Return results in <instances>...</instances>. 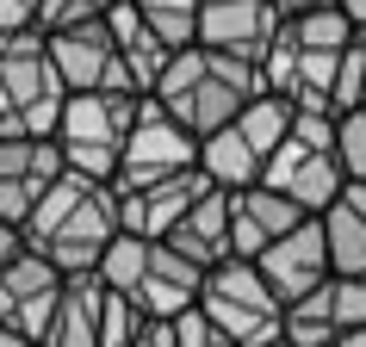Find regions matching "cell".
<instances>
[{
	"instance_id": "6da1fadb",
	"label": "cell",
	"mask_w": 366,
	"mask_h": 347,
	"mask_svg": "<svg viewBox=\"0 0 366 347\" xmlns=\"http://www.w3.org/2000/svg\"><path fill=\"white\" fill-rule=\"evenodd\" d=\"M112 236H118V198H112V186L81 180V174H62L56 186L38 198V211L25 217V248L44 254L62 279L94 273Z\"/></svg>"
},
{
	"instance_id": "7a4b0ae2",
	"label": "cell",
	"mask_w": 366,
	"mask_h": 347,
	"mask_svg": "<svg viewBox=\"0 0 366 347\" xmlns=\"http://www.w3.org/2000/svg\"><path fill=\"white\" fill-rule=\"evenodd\" d=\"M254 94H261V69H254V62L217 56V50L187 44V50H174V56H168V69H162V81H155L149 99L199 143V136L224 131Z\"/></svg>"
},
{
	"instance_id": "3957f363",
	"label": "cell",
	"mask_w": 366,
	"mask_h": 347,
	"mask_svg": "<svg viewBox=\"0 0 366 347\" xmlns=\"http://www.w3.org/2000/svg\"><path fill=\"white\" fill-rule=\"evenodd\" d=\"M131 118H137L131 94H69L62 99V118H56V136H50L56 155H62V174L112 186L124 136H131Z\"/></svg>"
},
{
	"instance_id": "277c9868",
	"label": "cell",
	"mask_w": 366,
	"mask_h": 347,
	"mask_svg": "<svg viewBox=\"0 0 366 347\" xmlns=\"http://www.w3.org/2000/svg\"><path fill=\"white\" fill-rule=\"evenodd\" d=\"M193 310L217 328V335H230L236 347L280 341V316H286V304L267 291V279L254 273V261H224V267H212Z\"/></svg>"
},
{
	"instance_id": "5b68a950",
	"label": "cell",
	"mask_w": 366,
	"mask_h": 347,
	"mask_svg": "<svg viewBox=\"0 0 366 347\" xmlns=\"http://www.w3.org/2000/svg\"><path fill=\"white\" fill-rule=\"evenodd\" d=\"M0 99L13 106L25 136H56V118H62V81L44 56V31H13L0 38Z\"/></svg>"
},
{
	"instance_id": "8992f818",
	"label": "cell",
	"mask_w": 366,
	"mask_h": 347,
	"mask_svg": "<svg viewBox=\"0 0 366 347\" xmlns=\"http://www.w3.org/2000/svg\"><path fill=\"white\" fill-rule=\"evenodd\" d=\"M44 56L56 69L62 94H131V75H124V62H118V44L106 31V13L99 19H81V25H56V31H44Z\"/></svg>"
},
{
	"instance_id": "52a82bcc",
	"label": "cell",
	"mask_w": 366,
	"mask_h": 347,
	"mask_svg": "<svg viewBox=\"0 0 366 347\" xmlns=\"http://www.w3.org/2000/svg\"><path fill=\"white\" fill-rule=\"evenodd\" d=\"M187 168H199V143L155 99H137L131 136H124V155H118V174H112V193H131V186H149V180H168V174H187Z\"/></svg>"
},
{
	"instance_id": "ba28073f",
	"label": "cell",
	"mask_w": 366,
	"mask_h": 347,
	"mask_svg": "<svg viewBox=\"0 0 366 347\" xmlns=\"http://www.w3.org/2000/svg\"><path fill=\"white\" fill-rule=\"evenodd\" d=\"M56 298H62V273L44 254L19 248L0 267V328H19L31 347H44V328L56 316Z\"/></svg>"
},
{
	"instance_id": "9c48e42d",
	"label": "cell",
	"mask_w": 366,
	"mask_h": 347,
	"mask_svg": "<svg viewBox=\"0 0 366 347\" xmlns=\"http://www.w3.org/2000/svg\"><path fill=\"white\" fill-rule=\"evenodd\" d=\"M62 180V155L50 136H0V223L25 230L38 198Z\"/></svg>"
},
{
	"instance_id": "30bf717a",
	"label": "cell",
	"mask_w": 366,
	"mask_h": 347,
	"mask_svg": "<svg viewBox=\"0 0 366 347\" xmlns=\"http://www.w3.org/2000/svg\"><path fill=\"white\" fill-rule=\"evenodd\" d=\"M261 186H273L280 198H292L305 217H323L335 198H342V186H347V174H342V161L335 155H323V149H305V143H280V149L267 155V168H261Z\"/></svg>"
},
{
	"instance_id": "8fae6325",
	"label": "cell",
	"mask_w": 366,
	"mask_h": 347,
	"mask_svg": "<svg viewBox=\"0 0 366 347\" xmlns=\"http://www.w3.org/2000/svg\"><path fill=\"white\" fill-rule=\"evenodd\" d=\"M254 273L267 279V291L280 298V304H298V298H310V291L329 279V248H323V223L317 217H305L298 230H286L273 248H261V261H254Z\"/></svg>"
},
{
	"instance_id": "7c38bea8",
	"label": "cell",
	"mask_w": 366,
	"mask_h": 347,
	"mask_svg": "<svg viewBox=\"0 0 366 347\" xmlns=\"http://www.w3.org/2000/svg\"><path fill=\"white\" fill-rule=\"evenodd\" d=\"M205 193H212V186H205V174H199V168L168 174V180H149V186H131V193H112L118 198V230L143 236V242H162V236L193 211Z\"/></svg>"
},
{
	"instance_id": "4fadbf2b",
	"label": "cell",
	"mask_w": 366,
	"mask_h": 347,
	"mask_svg": "<svg viewBox=\"0 0 366 347\" xmlns=\"http://www.w3.org/2000/svg\"><path fill=\"white\" fill-rule=\"evenodd\" d=\"M199 286H205V273H199L193 261H180L168 242H149L143 273H137V286H131L124 304H137L143 323H174V316H187V310L199 304Z\"/></svg>"
},
{
	"instance_id": "5bb4252c",
	"label": "cell",
	"mask_w": 366,
	"mask_h": 347,
	"mask_svg": "<svg viewBox=\"0 0 366 347\" xmlns=\"http://www.w3.org/2000/svg\"><path fill=\"white\" fill-rule=\"evenodd\" d=\"M273 38H280V13H273L267 0H224V6H199V50L261 62Z\"/></svg>"
},
{
	"instance_id": "9a60e30c",
	"label": "cell",
	"mask_w": 366,
	"mask_h": 347,
	"mask_svg": "<svg viewBox=\"0 0 366 347\" xmlns=\"http://www.w3.org/2000/svg\"><path fill=\"white\" fill-rule=\"evenodd\" d=\"M298 223H305V211L292 198H280L273 186L230 193V261H261V248H273Z\"/></svg>"
},
{
	"instance_id": "2e32d148",
	"label": "cell",
	"mask_w": 366,
	"mask_h": 347,
	"mask_svg": "<svg viewBox=\"0 0 366 347\" xmlns=\"http://www.w3.org/2000/svg\"><path fill=\"white\" fill-rule=\"evenodd\" d=\"M162 242H168L180 261H193L199 273L224 267V261H230V193H217V186H212V193L199 198V205L180 217Z\"/></svg>"
},
{
	"instance_id": "e0dca14e",
	"label": "cell",
	"mask_w": 366,
	"mask_h": 347,
	"mask_svg": "<svg viewBox=\"0 0 366 347\" xmlns=\"http://www.w3.org/2000/svg\"><path fill=\"white\" fill-rule=\"evenodd\" d=\"M106 31H112V44H118V62H124V75H131V87H137L143 99H149L174 50H168L162 38H155V31H149L143 19H137V6H131V0H118V6H106Z\"/></svg>"
},
{
	"instance_id": "ac0fdd59",
	"label": "cell",
	"mask_w": 366,
	"mask_h": 347,
	"mask_svg": "<svg viewBox=\"0 0 366 347\" xmlns=\"http://www.w3.org/2000/svg\"><path fill=\"white\" fill-rule=\"evenodd\" d=\"M99 310H106V286L94 273L62 279V298H56L50 328H44V347H99Z\"/></svg>"
},
{
	"instance_id": "d6986e66",
	"label": "cell",
	"mask_w": 366,
	"mask_h": 347,
	"mask_svg": "<svg viewBox=\"0 0 366 347\" xmlns=\"http://www.w3.org/2000/svg\"><path fill=\"white\" fill-rule=\"evenodd\" d=\"M261 168L267 161L249 149V136L236 131V124L199 136V174H205V186H217V193H249V186H261Z\"/></svg>"
},
{
	"instance_id": "ffe728a7",
	"label": "cell",
	"mask_w": 366,
	"mask_h": 347,
	"mask_svg": "<svg viewBox=\"0 0 366 347\" xmlns=\"http://www.w3.org/2000/svg\"><path fill=\"white\" fill-rule=\"evenodd\" d=\"M323 248H329V273L335 279H366V217L347 205V198H335L323 217Z\"/></svg>"
},
{
	"instance_id": "44dd1931",
	"label": "cell",
	"mask_w": 366,
	"mask_h": 347,
	"mask_svg": "<svg viewBox=\"0 0 366 347\" xmlns=\"http://www.w3.org/2000/svg\"><path fill=\"white\" fill-rule=\"evenodd\" d=\"M236 131L249 136V149L261 155V161H267L273 149H280V143H286V131H292V99H280V94H254L249 106H242V112L230 118Z\"/></svg>"
},
{
	"instance_id": "7402d4cb",
	"label": "cell",
	"mask_w": 366,
	"mask_h": 347,
	"mask_svg": "<svg viewBox=\"0 0 366 347\" xmlns=\"http://www.w3.org/2000/svg\"><path fill=\"white\" fill-rule=\"evenodd\" d=\"M131 6H137V19L149 25L168 50L199 44V0H131Z\"/></svg>"
},
{
	"instance_id": "603a6c76",
	"label": "cell",
	"mask_w": 366,
	"mask_h": 347,
	"mask_svg": "<svg viewBox=\"0 0 366 347\" xmlns=\"http://www.w3.org/2000/svg\"><path fill=\"white\" fill-rule=\"evenodd\" d=\"M286 38L298 44V50H347L354 44V25L342 19V6H317V13H298V19H286Z\"/></svg>"
},
{
	"instance_id": "cb8c5ba5",
	"label": "cell",
	"mask_w": 366,
	"mask_h": 347,
	"mask_svg": "<svg viewBox=\"0 0 366 347\" xmlns=\"http://www.w3.org/2000/svg\"><path fill=\"white\" fill-rule=\"evenodd\" d=\"M317 304H323V316H329L335 335L366 328V279H335V273H329L323 286H317Z\"/></svg>"
},
{
	"instance_id": "d4e9b609",
	"label": "cell",
	"mask_w": 366,
	"mask_h": 347,
	"mask_svg": "<svg viewBox=\"0 0 366 347\" xmlns=\"http://www.w3.org/2000/svg\"><path fill=\"white\" fill-rule=\"evenodd\" d=\"M335 161H342V174L354 186H366V106L335 118Z\"/></svg>"
},
{
	"instance_id": "484cf974",
	"label": "cell",
	"mask_w": 366,
	"mask_h": 347,
	"mask_svg": "<svg viewBox=\"0 0 366 347\" xmlns=\"http://www.w3.org/2000/svg\"><path fill=\"white\" fill-rule=\"evenodd\" d=\"M137 335H143L137 304H124V298H112V291H106V310H99V347H131Z\"/></svg>"
},
{
	"instance_id": "4316f807",
	"label": "cell",
	"mask_w": 366,
	"mask_h": 347,
	"mask_svg": "<svg viewBox=\"0 0 366 347\" xmlns=\"http://www.w3.org/2000/svg\"><path fill=\"white\" fill-rule=\"evenodd\" d=\"M106 6H118V0H38V31H56V25L99 19Z\"/></svg>"
},
{
	"instance_id": "83f0119b",
	"label": "cell",
	"mask_w": 366,
	"mask_h": 347,
	"mask_svg": "<svg viewBox=\"0 0 366 347\" xmlns=\"http://www.w3.org/2000/svg\"><path fill=\"white\" fill-rule=\"evenodd\" d=\"M292 143H305V149H323V155H335V112H298L292 106Z\"/></svg>"
},
{
	"instance_id": "f1b7e54d",
	"label": "cell",
	"mask_w": 366,
	"mask_h": 347,
	"mask_svg": "<svg viewBox=\"0 0 366 347\" xmlns=\"http://www.w3.org/2000/svg\"><path fill=\"white\" fill-rule=\"evenodd\" d=\"M174 347H236L230 335H217L212 323H205V316H199V310H187V316H174Z\"/></svg>"
},
{
	"instance_id": "f546056e",
	"label": "cell",
	"mask_w": 366,
	"mask_h": 347,
	"mask_svg": "<svg viewBox=\"0 0 366 347\" xmlns=\"http://www.w3.org/2000/svg\"><path fill=\"white\" fill-rule=\"evenodd\" d=\"M273 13H280V25L286 19H298V13H317V6H335V0H267Z\"/></svg>"
},
{
	"instance_id": "4dcf8cb0",
	"label": "cell",
	"mask_w": 366,
	"mask_h": 347,
	"mask_svg": "<svg viewBox=\"0 0 366 347\" xmlns=\"http://www.w3.org/2000/svg\"><path fill=\"white\" fill-rule=\"evenodd\" d=\"M131 347H174V328L168 323H143V335H137Z\"/></svg>"
},
{
	"instance_id": "1f68e13d",
	"label": "cell",
	"mask_w": 366,
	"mask_h": 347,
	"mask_svg": "<svg viewBox=\"0 0 366 347\" xmlns=\"http://www.w3.org/2000/svg\"><path fill=\"white\" fill-rule=\"evenodd\" d=\"M25 248V230H13V223H0V267L13 261V254Z\"/></svg>"
},
{
	"instance_id": "d6a6232c",
	"label": "cell",
	"mask_w": 366,
	"mask_h": 347,
	"mask_svg": "<svg viewBox=\"0 0 366 347\" xmlns=\"http://www.w3.org/2000/svg\"><path fill=\"white\" fill-rule=\"evenodd\" d=\"M342 6V19L354 25V38H366V0H335Z\"/></svg>"
},
{
	"instance_id": "836d02e7",
	"label": "cell",
	"mask_w": 366,
	"mask_h": 347,
	"mask_svg": "<svg viewBox=\"0 0 366 347\" xmlns=\"http://www.w3.org/2000/svg\"><path fill=\"white\" fill-rule=\"evenodd\" d=\"M342 198H347V205H354V211L366 217V186H354V180H347V186H342Z\"/></svg>"
},
{
	"instance_id": "e575fe53",
	"label": "cell",
	"mask_w": 366,
	"mask_h": 347,
	"mask_svg": "<svg viewBox=\"0 0 366 347\" xmlns=\"http://www.w3.org/2000/svg\"><path fill=\"white\" fill-rule=\"evenodd\" d=\"M0 347H31V341H25L19 328H0Z\"/></svg>"
},
{
	"instance_id": "d590c367",
	"label": "cell",
	"mask_w": 366,
	"mask_h": 347,
	"mask_svg": "<svg viewBox=\"0 0 366 347\" xmlns=\"http://www.w3.org/2000/svg\"><path fill=\"white\" fill-rule=\"evenodd\" d=\"M199 6H224V0H199Z\"/></svg>"
},
{
	"instance_id": "8d00e7d4",
	"label": "cell",
	"mask_w": 366,
	"mask_h": 347,
	"mask_svg": "<svg viewBox=\"0 0 366 347\" xmlns=\"http://www.w3.org/2000/svg\"><path fill=\"white\" fill-rule=\"evenodd\" d=\"M267 347H286V341H267Z\"/></svg>"
}]
</instances>
